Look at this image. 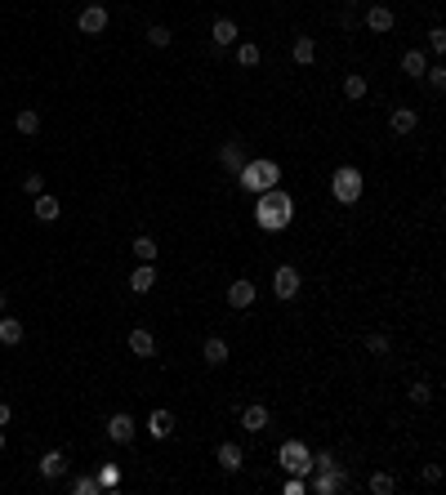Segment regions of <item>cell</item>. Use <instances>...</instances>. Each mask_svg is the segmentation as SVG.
<instances>
[{
    "label": "cell",
    "instance_id": "8d00e7d4",
    "mask_svg": "<svg viewBox=\"0 0 446 495\" xmlns=\"http://www.w3.org/2000/svg\"><path fill=\"white\" fill-rule=\"evenodd\" d=\"M330 464H335V455H330V451H317V455H312V469H330Z\"/></svg>",
    "mask_w": 446,
    "mask_h": 495
},
{
    "label": "cell",
    "instance_id": "cb8c5ba5",
    "mask_svg": "<svg viewBox=\"0 0 446 495\" xmlns=\"http://www.w3.org/2000/svg\"><path fill=\"white\" fill-rule=\"evenodd\" d=\"M223 361H227V344L219 335H210L205 339V366H223Z\"/></svg>",
    "mask_w": 446,
    "mask_h": 495
},
{
    "label": "cell",
    "instance_id": "4fadbf2b",
    "mask_svg": "<svg viewBox=\"0 0 446 495\" xmlns=\"http://www.w3.org/2000/svg\"><path fill=\"white\" fill-rule=\"evenodd\" d=\"M219 161H223V165H227V170L236 174V170L245 165V148H241V139H227L223 148H219Z\"/></svg>",
    "mask_w": 446,
    "mask_h": 495
},
{
    "label": "cell",
    "instance_id": "ab89813d",
    "mask_svg": "<svg viewBox=\"0 0 446 495\" xmlns=\"http://www.w3.org/2000/svg\"><path fill=\"white\" fill-rule=\"evenodd\" d=\"M5 303H9V294H5V290H0V312H5Z\"/></svg>",
    "mask_w": 446,
    "mask_h": 495
},
{
    "label": "cell",
    "instance_id": "f1b7e54d",
    "mask_svg": "<svg viewBox=\"0 0 446 495\" xmlns=\"http://www.w3.org/2000/svg\"><path fill=\"white\" fill-rule=\"evenodd\" d=\"M170 41H174V36H170V27H148V45H152V50H170Z\"/></svg>",
    "mask_w": 446,
    "mask_h": 495
},
{
    "label": "cell",
    "instance_id": "d6a6232c",
    "mask_svg": "<svg viewBox=\"0 0 446 495\" xmlns=\"http://www.w3.org/2000/svg\"><path fill=\"white\" fill-rule=\"evenodd\" d=\"M72 491H76V495H94V491H99V478H76Z\"/></svg>",
    "mask_w": 446,
    "mask_h": 495
},
{
    "label": "cell",
    "instance_id": "d4e9b609",
    "mask_svg": "<svg viewBox=\"0 0 446 495\" xmlns=\"http://www.w3.org/2000/svg\"><path fill=\"white\" fill-rule=\"evenodd\" d=\"M290 54H295V63H299V68H308V63L317 59V45H312V36H299V41H295V50H290Z\"/></svg>",
    "mask_w": 446,
    "mask_h": 495
},
{
    "label": "cell",
    "instance_id": "3957f363",
    "mask_svg": "<svg viewBox=\"0 0 446 495\" xmlns=\"http://www.w3.org/2000/svg\"><path fill=\"white\" fill-rule=\"evenodd\" d=\"M330 192H335V201L353 205L357 196H362V170H353V165H339L335 174H330Z\"/></svg>",
    "mask_w": 446,
    "mask_h": 495
},
{
    "label": "cell",
    "instance_id": "ffe728a7",
    "mask_svg": "<svg viewBox=\"0 0 446 495\" xmlns=\"http://www.w3.org/2000/svg\"><path fill=\"white\" fill-rule=\"evenodd\" d=\"M130 353L134 357H152L156 353V339H152L148 330H130Z\"/></svg>",
    "mask_w": 446,
    "mask_h": 495
},
{
    "label": "cell",
    "instance_id": "52a82bcc",
    "mask_svg": "<svg viewBox=\"0 0 446 495\" xmlns=\"http://www.w3.org/2000/svg\"><path fill=\"white\" fill-rule=\"evenodd\" d=\"M272 294H277V299H295L299 294V272L290 268V263H281V268L272 272Z\"/></svg>",
    "mask_w": 446,
    "mask_h": 495
},
{
    "label": "cell",
    "instance_id": "83f0119b",
    "mask_svg": "<svg viewBox=\"0 0 446 495\" xmlns=\"http://www.w3.org/2000/svg\"><path fill=\"white\" fill-rule=\"evenodd\" d=\"M344 94H348V99H366V76L362 72H348L344 76Z\"/></svg>",
    "mask_w": 446,
    "mask_h": 495
},
{
    "label": "cell",
    "instance_id": "4dcf8cb0",
    "mask_svg": "<svg viewBox=\"0 0 446 495\" xmlns=\"http://www.w3.org/2000/svg\"><path fill=\"white\" fill-rule=\"evenodd\" d=\"M411 402H415V406H429V402H433V388H429V384H411Z\"/></svg>",
    "mask_w": 446,
    "mask_h": 495
},
{
    "label": "cell",
    "instance_id": "d590c367",
    "mask_svg": "<svg viewBox=\"0 0 446 495\" xmlns=\"http://www.w3.org/2000/svg\"><path fill=\"white\" fill-rule=\"evenodd\" d=\"M366 348H371V353H388V335H371V339H366Z\"/></svg>",
    "mask_w": 446,
    "mask_h": 495
},
{
    "label": "cell",
    "instance_id": "4316f807",
    "mask_svg": "<svg viewBox=\"0 0 446 495\" xmlns=\"http://www.w3.org/2000/svg\"><path fill=\"white\" fill-rule=\"evenodd\" d=\"M156 241H152V236H134V259L139 263H152V259H156Z\"/></svg>",
    "mask_w": 446,
    "mask_h": 495
},
{
    "label": "cell",
    "instance_id": "8992f818",
    "mask_svg": "<svg viewBox=\"0 0 446 495\" xmlns=\"http://www.w3.org/2000/svg\"><path fill=\"white\" fill-rule=\"evenodd\" d=\"M76 27H81V36H103L108 32V9L94 0V5L81 9V18H76Z\"/></svg>",
    "mask_w": 446,
    "mask_h": 495
},
{
    "label": "cell",
    "instance_id": "e0dca14e",
    "mask_svg": "<svg viewBox=\"0 0 446 495\" xmlns=\"http://www.w3.org/2000/svg\"><path fill=\"white\" fill-rule=\"evenodd\" d=\"M0 344H23V321L18 317H5V312H0Z\"/></svg>",
    "mask_w": 446,
    "mask_h": 495
},
{
    "label": "cell",
    "instance_id": "277c9868",
    "mask_svg": "<svg viewBox=\"0 0 446 495\" xmlns=\"http://www.w3.org/2000/svg\"><path fill=\"white\" fill-rule=\"evenodd\" d=\"M277 464H281L286 473H295V478H303V473H312V451H308L303 442H286V446L277 451Z\"/></svg>",
    "mask_w": 446,
    "mask_h": 495
},
{
    "label": "cell",
    "instance_id": "30bf717a",
    "mask_svg": "<svg viewBox=\"0 0 446 495\" xmlns=\"http://www.w3.org/2000/svg\"><path fill=\"white\" fill-rule=\"evenodd\" d=\"M214 460H219V469H223V473H236V469L245 464V455H241V446H236V442H223L219 451H214Z\"/></svg>",
    "mask_w": 446,
    "mask_h": 495
},
{
    "label": "cell",
    "instance_id": "5bb4252c",
    "mask_svg": "<svg viewBox=\"0 0 446 495\" xmlns=\"http://www.w3.org/2000/svg\"><path fill=\"white\" fill-rule=\"evenodd\" d=\"M241 428L245 433H263V428H268V406H245L241 411Z\"/></svg>",
    "mask_w": 446,
    "mask_h": 495
},
{
    "label": "cell",
    "instance_id": "e575fe53",
    "mask_svg": "<svg viewBox=\"0 0 446 495\" xmlns=\"http://www.w3.org/2000/svg\"><path fill=\"white\" fill-rule=\"evenodd\" d=\"M429 45H433V54L446 50V32H442V27H433V32H429Z\"/></svg>",
    "mask_w": 446,
    "mask_h": 495
},
{
    "label": "cell",
    "instance_id": "1f68e13d",
    "mask_svg": "<svg viewBox=\"0 0 446 495\" xmlns=\"http://www.w3.org/2000/svg\"><path fill=\"white\" fill-rule=\"evenodd\" d=\"M23 192H27V196H41V192H45V179H41V174H27V179H23Z\"/></svg>",
    "mask_w": 446,
    "mask_h": 495
},
{
    "label": "cell",
    "instance_id": "9c48e42d",
    "mask_svg": "<svg viewBox=\"0 0 446 495\" xmlns=\"http://www.w3.org/2000/svg\"><path fill=\"white\" fill-rule=\"evenodd\" d=\"M108 437H112L116 446H130V442H134V420H130L125 411L112 415V420H108Z\"/></svg>",
    "mask_w": 446,
    "mask_h": 495
},
{
    "label": "cell",
    "instance_id": "60d3db41",
    "mask_svg": "<svg viewBox=\"0 0 446 495\" xmlns=\"http://www.w3.org/2000/svg\"><path fill=\"white\" fill-rule=\"evenodd\" d=\"M0 451H5V433H0Z\"/></svg>",
    "mask_w": 446,
    "mask_h": 495
},
{
    "label": "cell",
    "instance_id": "f35d334b",
    "mask_svg": "<svg viewBox=\"0 0 446 495\" xmlns=\"http://www.w3.org/2000/svg\"><path fill=\"white\" fill-rule=\"evenodd\" d=\"M9 415H14V411H9V402H0V428L9 424Z\"/></svg>",
    "mask_w": 446,
    "mask_h": 495
},
{
    "label": "cell",
    "instance_id": "7c38bea8",
    "mask_svg": "<svg viewBox=\"0 0 446 495\" xmlns=\"http://www.w3.org/2000/svg\"><path fill=\"white\" fill-rule=\"evenodd\" d=\"M227 303H232V308H250V303H254V281H232V285H227Z\"/></svg>",
    "mask_w": 446,
    "mask_h": 495
},
{
    "label": "cell",
    "instance_id": "6da1fadb",
    "mask_svg": "<svg viewBox=\"0 0 446 495\" xmlns=\"http://www.w3.org/2000/svg\"><path fill=\"white\" fill-rule=\"evenodd\" d=\"M290 219H295L290 192H281V188L259 192V201H254V223H259L263 232H281V228H290Z\"/></svg>",
    "mask_w": 446,
    "mask_h": 495
},
{
    "label": "cell",
    "instance_id": "7402d4cb",
    "mask_svg": "<svg viewBox=\"0 0 446 495\" xmlns=\"http://www.w3.org/2000/svg\"><path fill=\"white\" fill-rule=\"evenodd\" d=\"M148 433H152V437H170V433H174V415H170V411H152Z\"/></svg>",
    "mask_w": 446,
    "mask_h": 495
},
{
    "label": "cell",
    "instance_id": "d6986e66",
    "mask_svg": "<svg viewBox=\"0 0 446 495\" xmlns=\"http://www.w3.org/2000/svg\"><path fill=\"white\" fill-rule=\"evenodd\" d=\"M130 285H134V294H148L152 285H156V268H152V263H139L134 277H130Z\"/></svg>",
    "mask_w": 446,
    "mask_h": 495
},
{
    "label": "cell",
    "instance_id": "44dd1931",
    "mask_svg": "<svg viewBox=\"0 0 446 495\" xmlns=\"http://www.w3.org/2000/svg\"><path fill=\"white\" fill-rule=\"evenodd\" d=\"M402 72H406V76H415V81H420V76L429 72V59H424L420 50H406V54H402Z\"/></svg>",
    "mask_w": 446,
    "mask_h": 495
},
{
    "label": "cell",
    "instance_id": "2e32d148",
    "mask_svg": "<svg viewBox=\"0 0 446 495\" xmlns=\"http://www.w3.org/2000/svg\"><path fill=\"white\" fill-rule=\"evenodd\" d=\"M210 36H214V45H219V50H227V45H236V36H241V32H236L232 18H219V23L210 27Z\"/></svg>",
    "mask_w": 446,
    "mask_h": 495
},
{
    "label": "cell",
    "instance_id": "b9f144b4",
    "mask_svg": "<svg viewBox=\"0 0 446 495\" xmlns=\"http://www.w3.org/2000/svg\"><path fill=\"white\" fill-rule=\"evenodd\" d=\"M353 5H357V0H348V9H353Z\"/></svg>",
    "mask_w": 446,
    "mask_h": 495
},
{
    "label": "cell",
    "instance_id": "f546056e",
    "mask_svg": "<svg viewBox=\"0 0 446 495\" xmlns=\"http://www.w3.org/2000/svg\"><path fill=\"white\" fill-rule=\"evenodd\" d=\"M393 487H397V482H393V473H375V478H371V491H375V495H388Z\"/></svg>",
    "mask_w": 446,
    "mask_h": 495
},
{
    "label": "cell",
    "instance_id": "ac0fdd59",
    "mask_svg": "<svg viewBox=\"0 0 446 495\" xmlns=\"http://www.w3.org/2000/svg\"><path fill=\"white\" fill-rule=\"evenodd\" d=\"M14 125H18V134H27V139L41 134V112H36V108H23V112L14 117Z\"/></svg>",
    "mask_w": 446,
    "mask_h": 495
},
{
    "label": "cell",
    "instance_id": "74e56055",
    "mask_svg": "<svg viewBox=\"0 0 446 495\" xmlns=\"http://www.w3.org/2000/svg\"><path fill=\"white\" fill-rule=\"evenodd\" d=\"M424 482H429V487H438V482H442V469H438V464H424Z\"/></svg>",
    "mask_w": 446,
    "mask_h": 495
},
{
    "label": "cell",
    "instance_id": "484cf974",
    "mask_svg": "<svg viewBox=\"0 0 446 495\" xmlns=\"http://www.w3.org/2000/svg\"><path fill=\"white\" fill-rule=\"evenodd\" d=\"M259 59H263V54H259V45H250V41H241V45H236V63H241V68H259Z\"/></svg>",
    "mask_w": 446,
    "mask_h": 495
},
{
    "label": "cell",
    "instance_id": "9a60e30c",
    "mask_svg": "<svg viewBox=\"0 0 446 495\" xmlns=\"http://www.w3.org/2000/svg\"><path fill=\"white\" fill-rule=\"evenodd\" d=\"M63 473H68V455H63V451H50V455H45V460H41V478L59 482Z\"/></svg>",
    "mask_w": 446,
    "mask_h": 495
},
{
    "label": "cell",
    "instance_id": "836d02e7",
    "mask_svg": "<svg viewBox=\"0 0 446 495\" xmlns=\"http://www.w3.org/2000/svg\"><path fill=\"white\" fill-rule=\"evenodd\" d=\"M424 81H429L433 90H446V68H429V72H424Z\"/></svg>",
    "mask_w": 446,
    "mask_h": 495
},
{
    "label": "cell",
    "instance_id": "603a6c76",
    "mask_svg": "<svg viewBox=\"0 0 446 495\" xmlns=\"http://www.w3.org/2000/svg\"><path fill=\"white\" fill-rule=\"evenodd\" d=\"M36 219H41V223H54V219H59V196H50V192L36 196Z\"/></svg>",
    "mask_w": 446,
    "mask_h": 495
},
{
    "label": "cell",
    "instance_id": "8fae6325",
    "mask_svg": "<svg viewBox=\"0 0 446 495\" xmlns=\"http://www.w3.org/2000/svg\"><path fill=\"white\" fill-rule=\"evenodd\" d=\"M415 125H420V112L415 108H397L393 117H388V130H393V134H411Z\"/></svg>",
    "mask_w": 446,
    "mask_h": 495
},
{
    "label": "cell",
    "instance_id": "ba28073f",
    "mask_svg": "<svg viewBox=\"0 0 446 495\" xmlns=\"http://www.w3.org/2000/svg\"><path fill=\"white\" fill-rule=\"evenodd\" d=\"M366 32L388 36V32H393V9H388V5H371V9H366Z\"/></svg>",
    "mask_w": 446,
    "mask_h": 495
},
{
    "label": "cell",
    "instance_id": "7bdbcfd3",
    "mask_svg": "<svg viewBox=\"0 0 446 495\" xmlns=\"http://www.w3.org/2000/svg\"><path fill=\"white\" fill-rule=\"evenodd\" d=\"M375 5H384V0H375Z\"/></svg>",
    "mask_w": 446,
    "mask_h": 495
},
{
    "label": "cell",
    "instance_id": "7a4b0ae2",
    "mask_svg": "<svg viewBox=\"0 0 446 495\" xmlns=\"http://www.w3.org/2000/svg\"><path fill=\"white\" fill-rule=\"evenodd\" d=\"M236 179H241V188L245 192H268V188H277V179H281V170H277V161L272 156H254V161H245L241 170H236Z\"/></svg>",
    "mask_w": 446,
    "mask_h": 495
},
{
    "label": "cell",
    "instance_id": "5b68a950",
    "mask_svg": "<svg viewBox=\"0 0 446 495\" xmlns=\"http://www.w3.org/2000/svg\"><path fill=\"white\" fill-rule=\"evenodd\" d=\"M312 473H317V478H312V491L317 495H339L348 487V473L339 469V464H330V469H312Z\"/></svg>",
    "mask_w": 446,
    "mask_h": 495
}]
</instances>
